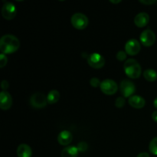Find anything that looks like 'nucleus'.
Listing matches in <instances>:
<instances>
[{
    "mask_svg": "<svg viewBox=\"0 0 157 157\" xmlns=\"http://www.w3.org/2000/svg\"><path fill=\"white\" fill-rule=\"evenodd\" d=\"M19 40L13 35H5L0 39V50L2 53L12 54L19 48Z\"/></svg>",
    "mask_w": 157,
    "mask_h": 157,
    "instance_id": "nucleus-1",
    "label": "nucleus"
},
{
    "mask_svg": "<svg viewBox=\"0 0 157 157\" xmlns=\"http://www.w3.org/2000/svg\"><path fill=\"white\" fill-rule=\"evenodd\" d=\"M124 69L127 77L132 79L140 78L142 72V67L136 60L130 58L125 61L124 64Z\"/></svg>",
    "mask_w": 157,
    "mask_h": 157,
    "instance_id": "nucleus-2",
    "label": "nucleus"
},
{
    "mask_svg": "<svg viewBox=\"0 0 157 157\" xmlns=\"http://www.w3.org/2000/svg\"><path fill=\"white\" fill-rule=\"evenodd\" d=\"M71 24L75 29L78 30H83L88 25V18L84 14L81 12H77L71 16Z\"/></svg>",
    "mask_w": 157,
    "mask_h": 157,
    "instance_id": "nucleus-3",
    "label": "nucleus"
},
{
    "mask_svg": "<svg viewBox=\"0 0 157 157\" xmlns=\"http://www.w3.org/2000/svg\"><path fill=\"white\" fill-rule=\"evenodd\" d=\"M47 97L41 92H36L31 96L30 104L35 108H43L47 105Z\"/></svg>",
    "mask_w": 157,
    "mask_h": 157,
    "instance_id": "nucleus-4",
    "label": "nucleus"
},
{
    "mask_svg": "<svg viewBox=\"0 0 157 157\" xmlns=\"http://www.w3.org/2000/svg\"><path fill=\"white\" fill-rule=\"evenodd\" d=\"M87 63L93 68L100 69L105 64V59L101 54L92 53L87 57Z\"/></svg>",
    "mask_w": 157,
    "mask_h": 157,
    "instance_id": "nucleus-5",
    "label": "nucleus"
},
{
    "mask_svg": "<svg viewBox=\"0 0 157 157\" xmlns=\"http://www.w3.org/2000/svg\"><path fill=\"white\" fill-rule=\"evenodd\" d=\"M101 91L107 95H113L117 91V84L112 79H105L101 82Z\"/></svg>",
    "mask_w": 157,
    "mask_h": 157,
    "instance_id": "nucleus-6",
    "label": "nucleus"
},
{
    "mask_svg": "<svg viewBox=\"0 0 157 157\" xmlns=\"http://www.w3.org/2000/svg\"><path fill=\"white\" fill-rule=\"evenodd\" d=\"M120 90L124 98H129L133 96L136 90L135 84L129 80H124L120 84Z\"/></svg>",
    "mask_w": 157,
    "mask_h": 157,
    "instance_id": "nucleus-7",
    "label": "nucleus"
},
{
    "mask_svg": "<svg viewBox=\"0 0 157 157\" xmlns=\"http://www.w3.org/2000/svg\"><path fill=\"white\" fill-rule=\"evenodd\" d=\"M17 9L15 4L10 2H6L2 8V15L6 20H12L15 17Z\"/></svg>",
    "mask_w": 157,
    "mask_h": 157,
    "instance_id": "nucleus-8",
    "label": "nucleus"
},
{
    "mask_svg": "<svg viewBox=\"0 0 157 157\" xmlns=\"http://www.w3.org/2000/svg\"><path fill=\"white\" fill-rule=\"evenodd\" d=\"M140 41L144 46L150 47L152 46L156 41V35L154 32L150 29H146L143 31L142 33L140 34Z\"/></svg>",
    "mask_w": 157,
    "mask_h": 157,
    "instance_id": "nucleus-9",
    "label": "nucleus"
},
{
    "mask_svg": "<svg viewBox=\"0 0 157 157\" xmlns=\"http://www.w3.org/2000/svg\"><path fill=\"white\" fill-rule=\"evenodd\" d=\"M140 43L135 38L128 40L125 44L126 52H127V55H131V56L137 55L140 52Z\"/></svg>",
    "mask_w": 157,
    "mask_h": 157,
    "instance_id": "nucleus-10",
    "label": "nucleus"
},
{
    "mask_svg": "<svg viewBox=\"0 0 157 157\" xmlns=\"http://www.w3.org/2000/svg\"><path fill=\"white\" fill-rule=\"evenodd\" d=\"M12 98L10 94L7 91H2L0 94V108L3 110H7L12 107Z\"/></svg>",
    "mask_w": 157,
    "mask_h": 157,
    "instance_id": "nucleus-11",
    "label": "nucleus"
},
{
    "mask_svg": "<svg viewBox=\"0 0 157 157\" xmlns=\"http://www.w3.org/2000/svg\"><path fill=\"white\" fill-rule=\"evenodd\" d=\"M150 21V16L147 12H140L137 14L134 18V24L137 27H145Z\"/></svg>",
    "mask_w": 157,
    "mask_h": 157,
    "instance_id": "nucleus-12",
    "label": "nucleus"
},
{
    "mask_svg": "<svg viewBox=\"0 0 157 157\" xmlns=\"http://www.w3.org/2000/svg\"><path fill=\"white\" fill-rule=\"evenodd\" d=\"M72 140H73V136L68 130H63L59 133L58 136V143L62 146H67L71 143Z\"/></svg>",
    "mask_w": 157,
    "mask_h": 157,
    "instance_id": "nucleus-13",
    "label": "nucleus"
},
{
    "mask_svg": "<svg viewBox=\"0 0 157 157\" xmlns=\"http://www.w3.org/2000/svg\"><path fill=\"white\" fill-rule=\"evenodd\" d=\"M129 104L136 109H140L145 106L146 101L143 97L139 95H133L129 98Z\"/></svg>",
    "mask_w": 157,
    "mask_h": 157,
    "instance_id": "nucleus-14",
    "label": "nucleus"
},
{
    "mask_svg": "<svg viewBox=\"0 0 157 157\" xmlns=\"http://www.w3.org/2000/svg\"><path fill=\"white\" fill-rule=\"evenodd\" d=\"M18 157H32V148L28 144H20L16 150Z\"/></svg>",
    "mask_w": 157,
    "mask_h": 157,
    "instance_id": "nucleus-15",
    "label": "nucleus"
},
{
    "mask_svg": "<svg viewBox=\"0 0 157 157\" xmlns=\"http://www.w3.org/2000/svg\"><path fill=\"white\" fill-rule=\"evenodd\" d=\"M78 151L77 147L70 146V147H65L61 151V157H78Z\"/></svg>",
    "mask_w": 157,
    "mask_h": 157,
    "instance_id": "nucleus-16",
    "label": "nucleus"
},
{
    "mask_svg": "<svg viewBox=\"0 0 157 157\" xmlns=\"http://www.w3.org/2000/svg\"><path fill=\"white\" fill-rule=\"evenodd\" d=\"M60 99V94L57 90H52L48 94L47 101L48 104H54L58 102Z\"/></svg>",
    "mask_w": 157,
    "mask_h": 157,
    "instance_id": "nucleus-17",
    "label": "nucleus"
},
{
    "mask_svg": "<svg viewBox=\"0 0 157 157\" xmlns=\"http://www.w3.org/2000/svg\"><path fill=\"white\" fill-rule=\"evenodd\" d=\"M144 77L147 81L153 82L157 80V72L153 69H147L144 71Z\"/></svg>",
    "mask_w": 157,
    "mask_h": 157,
    "instance_id": "nucleus-18",
    "label": "nucleus"
},
{
    "mask_svg": "<svg viewBox=\"0 0 157 157\" xmlns=\"http://www.w3.org/2000/svg\"><path fill=\"white\" fill-rule=\"evenodd\" d=\"M149 150L151 153L157 156V136L154 137L150 143L149 145Z\"/></svg>",
    "mask_w": 157,
    "mask_h": 157,
    "instance_id": "nucleus-19",
    "label": "nucleus"
},
{
    "mask_svg": "<svg viewBox=\"0 0 157 157\" xmlns=\"http://www.w3.org/2000/svg\"><path fill=\"white\" fill-rule=\"evenodd\" d=\"M127 52H124V51H119L116 55L117 59L119 61H125V60L127 59Z\"/></svg>",
    "mask_w": 157,
    "mask_h": 157,
    "instance_id": "nucleus-20",
    "label": "nucleus"
},
{
    "mask_svg": "<svg viewBox=\"0 0 157 157\" xmlns=\"http://www.w3.org/2000/svg\"><path fill=\"white\" fill-rule=\"evenodd\" d=\"M77 148H78V151L79 152L84 153V152H85L86 150H87V148H88V145H87V143L84 142V141H81V142H80L79 144H78Z\"/></svg>",
    "mask_w": 157,
    "mask_h": 157,
    "instance_id": "nucleus-21",
    "label": "nucleus"
},
{
    "mask_svg": "<svg viewBox=\"0 0 157 157\" xmlns=\"http://www.w3.org/2000/svg\"><path fill=\"white\" fill-rule=\"evenodd\" d=\"M125 98H122V97H119V98H117L116 101H115V106H116L117 107H118V108H121V107H123L125 105Z\"/></svg>",
    "mask_w": 157,
    "mask_h": 157,
    "instance_id": "nucleus-22",
    "label": "nucleus"
},
{
    "mask_svg": "<svg viewBox=\"0 0 157 157\" xmlns=\"http://www.w3.org/2000/svg\"><path fill=\"white\" fill-rule=\"evenodd\" d=\"M101 82L100 81V79L98 78H92L90 80V84L93 87H98L101 86Z\"/></svg>",
    "mask_w": 157,
    "mask_h": 157,
    "instance_id": "nucleus-23",
    "label": "nucleus"
},
{
    "mask_svg": "<svg viewBox=\"0 0 157 157\" xmlns=\"http://www.w3.org/2000/svg\"><path fill=\"white\" fill-rule=\"evenodd\" d=\"M7 56H6L5 54L2 53L1 55H0V67H1V68L4 67L6 65V64H7Z\"/></svg>",
    "mask_w": 157,
    "mask_h": 157,
    "instance_id": "nucleus-24",
    "label": "nucleus"
},
{
    "mask_svg": "<svg viewBox=\"0 0 157 157\" xmlns=\"http://www.w3.org/2000/svg\"><path fill=\"white\" fill-rule=\"evenodd\" d=\"M9 82H8L6 80H3V81H2L1 87H2V89L4 90V91H6V90H7V89L9 88Z\"/></svg>",
    "mask_w": 157,
    "mask_h": 157,
    "instance_id": "nucleus-25",
    "label": "nucleus"
},
{
    "mask_svg": "<svg viewBox=\"0 0 157 157\" xmlns=\"http://www.w3.org/2000/svg\"><path fill=\"white\" fill-rule=\"evenodd\" d=\"M140 2L142 3V4L144 5H152V4H154V3L157 2L156 0H140Z\"/></svg>",
    "mask_w": 157,
    "mask_h": 157,
    "instance_id": "nucleus-26",
    "label": "nucleus"
},
{
    "mask_svg": "<svg viewBox=\"0 0 157 157\" xmlns=\"http://www.w3.org/2000/svg\"><path fill=\"white\" fill-rule=\"evenodd\" d=\"M136 157H150V154L147 152H144V153H140L138 154V156Z\"/></svg>",
    "mask_w": 157,
    "mask_h": 157,
    "instance_id": "nucleus-27",
    "label": "nucleus"
},
{
    "mask_svg": "<svg viewBox=\"0 0 157 157\" xmlns=\"http://www.w3.org/2000/svg\"><path fill=\"white\" fill-rule=\"evenodd\" d=\"M152 118L155 122L157 123V110H155L153 113H152Z\"/></svg>",
    "mask_w": 157,
    "mask_h": 157,
    "instance_id": "nucleus-28",
    "label": "nucleus"
},
{
    "mask_svg": "<svg viewBox=\"0 0 157 157\" xmlns=\"http://www.w3.org/2000/svg\"><path fill=\"white\" fill-rule=\"evenodd\" d=\"M153 105H154V107L157 109V97L156 98H155L154 101H153Z\"/></svg>",
    "mask_w": 157,
    "mask_h": 157,
    "instance_id": "nucleus-29",
    "label": "nucleus"
},
{
    "mask_svg": "<svg viewBox=\"0 0 157 157\" xmlns=\"http://www.w3.org/2000/svg\"><path fill=\"white\" fill-rule=\"evenodd\" d=\"M110 2L112 3H119V2H121V0H118V1H113V0H110Z\"/></svg>",
    "mask_w": 157,
    "mask_h": 157,
    "instance_id": "nucleus-30",
    "label": "nucleus"
}]
</instances>
